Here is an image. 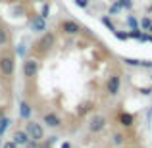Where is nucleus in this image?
Here are the masks:
<instances>
[{
  "mask_svg": "<svg viewBox=\"0 0 152 148\" xmlns=\"http://www.w3.org/2000/svg\"><path fill=\"white\" fill-rule=\"evenodd\" d=\"M25 131L29 133V137L33 139V141H39V142H42L45 141V127H42V123H39V121H35V119H29V121L25 123Z\"/></svg>",
  "mask_w": 152,
  "mask_h": 148,
  "instance_id": "obj_1",
  "label": "nucleus"
},
{
  "mask_svg": "<svg viewBox=\"0 0 152 148\" xmlns=\"http://www.w3.org/2000/svg\"><path fill=\"white\" fill-rule=\"evenodd\" d=\"M15 71V62H14V56L12 54H2L0 56V73L4 77H12Z\"/></svg>",
  "mask_w": 152,
  "mask_h": 148,
  "instance_id": "obj_2",
  "label": "nucleus"
},
{
  "mask_svg": "<svg viewBox=\"0 0 152 148\" xmlns=\"http://www.w3.org/2000/svg\"><path fill=\"white\" fill-rule=\"evenodd\" d=\"M106 125H108V119L102 114H93L89 117V131L91 133H100Z\"/></svg>",
  "mask_w": 152,
  "mask_h": 148,
  "instance_id": "obj_3",
  "label": "nucleus"
},
{
  "mask_svg": "<svg viewBox=\"0 0 152 148\" xmlns=\"http://www.w3.org/2000/svg\"><path fill=\"white\" fill-rule=\"evenodd\" d=\"M119 89H121V77L118 73H112L110 77L106 79V94L110 96H118Z\"/></svg>",
  "mask_w": 152,
  "mask_h": 148,
  "instance_id": "obj_4",
  "label": "nucleus"
},
{
  "mask_svg": "<svg viewBox=\"0 0 152 148\" xmlns=\"http://www.w3.org/2000/svg\"><path fill=\"white\" fill-rule=\"evenodd\" d=\"M60 31H62L64 35L73 37V35L81 33V25H79L77 21H73V19H62V21H60Z\"/></svg>",
  "mask_w": 152,
  "mask_h": 148,
  "instance_id": "obj_5",
  "label": "nucleus"
},
{
  "mask_svg": "<svg viewBox=\"0 0 152 148\" xmlns=\"http://www.w3.org/2000/svg\"><path fill=\"white\" fill-rule=\"evenodd\" d=\"M21 71H23V77L25 79H33L35 75H37V71H39V62L35 58H25L23 60Z\"/></svg>",
  "mask_w": 152,
  "mask_h": 148,
  "instance_id": "obj_6",
  "label": "nucleus"
},
{
  "mask_svg": "<svg viewBox=\"0 0 152 148\" xmlns=\"http://www.w3.org/2000/svg\"><path fill=\"white\" fill-rule=\"evenodd\" d=\"M54 42H56L54 33H42L41 41L35 44V50H39V52H48L52 46H54Z\"/></svg>",
  "mask_w": 152,
  "mask_h": 148,
  "instance_id": "obj_7",
  "label": "nucleus"
},
{
  "mask_svg": "<svg viewBox=\"0 0 152 148\" xmlns=\"http://www.w3.org/2000/svg\"><path fill=\"white\" fill-rule=\"evenodd\" d=\"M42 123H45L48 129H60V127H62V117H60L56 112H45V114H42Z\"/></svg>",
  "mask_w": 152,
  "mask_h": 148,
  "instance_id": "obj_8",
  "label": "nucleus"
},
{
  "mask_svg": "<svg viewBox=\"0 0 152 148\" xmlns=\"http://www.w3.org/2000/svg\"><path fill=\"white\" fill-rule=\"evenodd\" d=\"M31 31L33 33H37V35H42V33H46V19L42 17L41 14L39 15H33V19H31Z\"/></svg>",
  "mask_w": 152,
  "mask_h": 148,
  "instance_id": "obj_9",
  "label": "nucleus"
},
{
  "mask_svg": "<svg viewBox=\"0 0 152 148\" xmlns=\"http://www.w3.org/2000/svg\"><path fill=\"white\" fill-rule=\"evenodd\" d=\"M12 141H14L18 146H25L27 142L31 141V137H29V133H27L25 129H15L14 135H12Z\"/></svg>",
  "mask_w": 152,
  "mask_h": 148,
  "instance_id": "obj_10",
  "label": "nucleus"
},
{
  "mask_svg": "<svg viewBox=\"0 0 152 148\" xmlns=\"http://www.w3.org/2000/svg\"><path fill=\"white\" fill-rule=\"evenodd\" d=\"M18 108H19V117L25 119V121H29L31 115H33V106H31L29 102H25V100H19Z\"/></svg>",
  "mask_w": 152,
  "mask_h": 148,
  "instance_id": "obj_11",
  "label": "nucleus"
},
{
  "mask_svg": "<svg viewBox=\"0 0 152 148\" xmlns=\"http://www.w3.org/2000/svg\"><path fill=\"white\" fill-rule=\"evenodd\" d=\"M118 123H119L121 127H125V129L133 127V125H135V117H133V114H129V112H119V115H118Z\"/></svg>",
  "mask_w": 152,
  "mask_h": 148,
  "instance_id": "obj_12",
  "label": "nucleus"
},
{
  "mask_svg": "<svg viewBox=\"0 0 152 148\" xmlns=\"http://www.w3.org/2000/svg\"><path fill=\"white\" fill-rule=\"evenodd\" d=\"M125 141H127V137H125V133H121V131H118V133L112 135V144L114 146H123Z\"/></svg>",
  "mask_w": 152,
  "mask_h": 148,
  "instance_id": "obj_13",
  "label": "nucleus"
},
{
  "mask_svg": "<svg viewBox=\"0 0 152 148\" xmlns=\"http://www.w3.org/2000/svg\"><path fill=\"white\" fill-rule=\"evenodd\" d=\"M93 110H94V104L93 102H83V104H79V108H77V115L81 117V115L89 114V112H93Z\"/></svg>",
  "mask_w": 152,
  "mask_h": 148,
  "instance_id": "obj_14",
  "label": "nucleus"
},
{
  "mask_svg": "<svg viewBox=\"0 0 152 148\" xmlns=\"http://www.w3.org/2000/svg\"><path fill=\"white\" fill-rule=\"evenodd\" d=\"M100 23H102L104 27H106L108 31H112V33H114V31L118 29V27H115V23H114V19L108 17V15H102V17H100Z\"/></svg>",
  "mask_w": 152,
  "mask_h": 148,
  "instance_id": "obj_15",
  "label": "nucleus"
},
{
  "mask_svg": "<svg viewBox=\"0 0 152 148\" xmlns=\"http://www.w3.org/2000/svg\"><path fill=\"white\" fill-rule=\"evenodd\" d=\"M12 125V119L10 117H2L0 119V139L6 135V131H8V127Z\"/></svg>",
  "mask_w": 152,
  "mask_h": 148,
  "instance_id": "obj_16",
  "label": "nucleus"
},
{
  "mask_svg": "<svg viewBox=\"0 0 152 148\" xmlns=\"http://www.w3.org/2000/svg\"><path fill=\"white\" fill-rule=\"evenodd\" d=\"M8 42H10V35H8V31L4 27H0V48L8 46Z\"/></svg>",
  "mask_w": 152,
  "mask_h": 148,
  "instance_id": "obj_17",
  "label": "nucleus"
},
{
  "mask_svg": "<svg viewBox=\"0 0 152 148\" xmlns=\"http://www.w3.org/2000/svg\"><path fill=\"white\" fill-rule=\"evenodd\" d=\"M112 35H114V37L118 39V41H123V42L129 41V31H119V29H115Z\"/></svg>",
  "mask_w": 152,
  "mask_h": 148,
  "instance_id": "obj_18",
  "label": "nucleus"
},
{
  "mask_svg": "<svg viewBox=\"0 0 152 148\" xmlns=\"http://www.w3.org/2000/svg\"><path fill=\"white\" fill-rule=\"evenodd\" d=\"M121 62L129 67H141V60H135V58H125V56H123Z\"/></svg>",
  "mask_w": 152,
  "mask_h": 148,
  "instance_id": "obj_19",
  "label": "nucleus"
},
{
  "mask_svg": "<svg viewBox=\"0 0 152 148\" xmlns=\"http://www.w3.org/2000/svg\"><path fill=\"white\" fill-rule=\"evenodd\" d=\"M152 25V19L148 17V15H145V17H141V21H139V27H141L142 31H148Z\"/></svg>",
  "mask_w": 152,
  "mask_h": 148,
  "instance_id": "obj_20",
  "label": "nucleus"
},
{
  "mask_svg": "<svg viewBox=\"0 0 152 148\" xmlns=\"http://www.w3.org/2000/svg\"><path fill=\"white\" fill-rule=\"evenodd\" d=\"M127 25H129V31L131 29H141V27H139L137 17H133V15H129V17H127Z\"/></svg>",
  "mask_w": 152,
  "mask_h": 148,
  "instance_id": "obj_21",
  "label": "nucleus"
},
{
  "mask_svg": "<svg viewBox=\"0 0 152 148\" xmlns=\"http://www.w3.org/2000/svg\"><path fill=\"white\" fill-rule=\"evenodd\" d=\"M121 10H123V8L119 6V2H118V0H115V2H114V4H112V6H110V15H118V14H119V12H121Z\"/></svg>",
  "mask_w": 152,
  "mask_h": 148,
  "instance_id": "obj_22",
  "label": "nucleus"
},
{
  "mask_svg": "<svg viewBox=\"0 0 152 148\" xmlns=\"http://www.w3.org/2000/svg\"><path fill=\"white\" fill-rule=\"evenodd\" d=\"M41 15H42V17H48V15H50V4L48 2H45V4H42V10H41Z\"/></svg>",
  "mask_w": 152,
  "mask_h": 148,
  "instance_id": "obj_23",
  "label": "nucleus"
},
{
  "mask_svg": "<svg viewBox=\"0 0 152 148\" xmlns=\"http://www.w3.org/2000/svg\"><path fill=\"white\" fill-rule=\"evenodd\" d=\"M118 2L123 10H131V8H133V0H118Z\"/></svg>",
  "mask_w": 152,
  "mask_h": 148,
  "instance_id": "obj_24",
  "label": "nucleus"
},
{
  "mask_svg": "<svg viewBox=\"0 0 152 148\" xmlns=\"http://www.w3.org/2000/svg\"><path fill=\"white\" fill-rule=\"evenodd\" d=\"M39 144H41V142H39V141H33V139H31V141L27 142V144L23 146V148H39Z\"/></svg>",
  "mask_w": 152,
  "mask_h": 148,
  "instance_id": "obj_25",
  "label": "nucleus"
},
{
  "mask_svg": "<svg viewBox=\"0 0 152 148\" xmlns=\"http://www.w3.org/2000/svg\"><path fill=\"white\" fill-rule=\"evenodd\" d=\"M2 148H19V146L14 141H6V142H2Z\"/></svg>",
  "mask_w": 152,
  "mask_h": 148,
  "instance_id": "obj_26",
  "label": "nucleus"
},
{
  "mask_svg": "<svg viewBox=\"0 0 152 148\" xmlns=\"http://www.w3.org/2000/svg\"><path fill=\"white\" fill-rule=\"evenodd\" d=\"M15 54H18V56L25 54V44H18V46H15Z\"/></svg>",
  "mask_w": 152,
  "mask_h": 148,
  "instance_id": "obj_27",
  "label": "nucleus"
},
{
  "mask_svg": "<svg viewBox=\"0 0 152 148\" xmlns=\"http://www.w3.org/2000/svg\"><path fill=\"white\" fill-rule=\"evenodd\" d=\"M139 93L146 96V94H150V93H152V89H150V87H141V89H139Z\"/></svg>",
  "mask_w": 152,
  "mask_h": 148,
  "instance_id": "obj_28",
  "label": "nucleus"
},
{
  "mask_svg": "<svg viewBox=\"0 0 152 148\" xmlns=\"http://www.w3.org/2000/svg\"><path fill=\"white\" fill-rule=\"evenodd\" d=\"M45 141H46V142H48V144L52 146L54 142H58V137H56V135H50V137H48V139H45Z\"/></svg>",
  "mask_w": 152,
  "mask_h": 148,
  "instance_id": "obj_29",
  "label": "nucleus"
},
{
  "mask_svg": "<svg viewBox=\"0 0 152 148\" xmlns=\"http://www.w3.org/2000/svg\"><path fill=\"white\" fill-rule=\"evenodd\" d=\"M75 4H77L79 8H87L89 6V0H75Z\"/></svg>",
  "mask_w": 152,
  "mask_h": 148,
  "instance_id": "obj_30",
  "label": "nucleus"
},
{
  "mask_svg": "<svg viewBox=\"0 0 152 148\" xmlns=\"http://www.w3.org/2000/svg\"><path fill=\"white\" fill-rule=\"evenodd\" d=\"M60 148H71V142L69 141H64L62 144H60Z\"/></svg>",
  "mask_w": 152,
  "mask_h": 148,
  "instance_id": "obj_31",
  "label": "nucleus"
},
{
  "mask_svg": "<svg viewBox=\"0 0 152 148\" xmlns=\"http://www.w3.org/2000/svg\"><path fill=\"white\" fill-rule=\"evenodd\" d=\"M2 117H6V108L0 106V119H2Z\"/></svg>",
  "mask_w": 152,
  "mask_h": 148,
  "instance_id": "obj_32",
  "label": "nucleus"
},
{
  "mask_svg": "<svg viewBox=\"0 0 152 148\" xmlns=\"http://www.w3.org/2000/svg\"><path fill=\"white\" fill-rule=\"evenodd\" d=\"M39 148H52V146H50V144H48V142H46V141H42L41 144H39Z\"/></svg>",
  "mask_w": 152,
  "mask_h": 148,
  "instance_id": "obj_33",
  "label": "nucleus"
},
{
  "mask_svg": "<svg viewBox=\"0 0 152 148\" xmlns=\"http://www.w3.org/2000/svg\"><path fill=\"white\" fill-rule=\"evenodd\" d=\"M35 2H41V4H45V2H46V0H35Z\"/></svg>",
  "mask_w": 152,
  "mask_h": 148,
  "instance_id": "obj_34",
  "label": "nucleus"
},
{
  "mask_svg": "<svg viewBox=\"0 0 152 148\" xmlns=\"http://www.w3.org/2000/svg\"><path fill=\"white\" fill-rule=\"evenodd\" d=\"M0 148H2V142H0Z\"/></svg>",
  "mask_w": 152,
  "mask_h": 148,
  "instance_id": "obj_35",
  "label": "nucleus"
}]
</instances>
